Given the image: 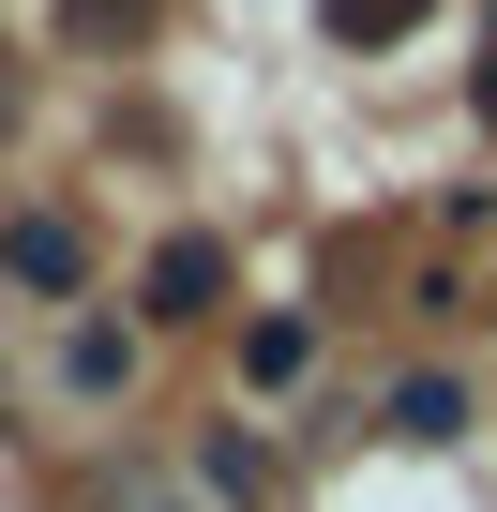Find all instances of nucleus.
<instances>
[{
	"mask_svg": "<svg viewBox=\"0 0 497 512\" xmlns=\"http://www.w3.org/2000/svg\"><path fill=\"white\" fill-rule=\"evenodd\" d=\"M136 317H151V332H196V317H226V241H211V226H166V241H151Z\"/></svg>",
	"mask_w": 497,
	"mask_h": 512,
	"instance_id": "obj_1",
	"label": "nucleus"
},
{
	"mask_svg": "<svg viewBox=\"0 0 497 512\" xmlns=\"http://www.w3.org/2000/svg\"><path fill=\"white\" fill-rule=\"evenodd\" d=\"M46 377H61V407H121L136 392V317H76Z\"/></svg>",
	"mask_w": 497,
	"mask_h": 512,
	"instance_id": "obj_2",
	"label": "nucleus"
},
{
	"mask_svg": "<svg viewBox=\"0 0 497 512\" xmlns=\"http://www.w3.org/2000/svg\"><path fill=\"white\" fill-rule=\"evenodd\" d=\"M377 437H407V452H452V437H467V377H452V362H407V377L377 392Z\"/></svg>",
	"mask_w": 497,
	"mask_h": 512,
	"instance_id": "obj_3",
	"label": "nucleus"
},
{
	"mask_svg": "<svg viewBox=\"0 0 497 512\" xmlns=\"http://www.w3.org/2000/svg\"><path fill=\"white\" fill-rule=\"evenodd\" d=\"M0 272L46 287V302H76V287H91V241H76L61 211H16V226H0Z\"/></svg>",
	"mask_w": 497,
	"mask_h": 512,
	"instance_id": "obj_4",
	"label": "nucleus"
},
{
	"mask_svg": "<svg viewBox=\"0 0 497 512\" xmlns=\"http://www.w3.org/2000/svg\"><path fill=\"white\" fill-rule=\"evenodd\" d=\"M196 497H211V512H257V497H272V437H257V422H196Z\"/></svg>",
	"mask_w": 497,
	"mask_h": 512,
	"instance_id": "obj_5",
	"label": "nucleus"
},
{
	"mask_svg": "<svg viewBox=\"0 0 497 512\" xmlns=\"http://www.w3.org/2000/svg\"><path fill=\"white\" fill-rule=\"evenodd\" d=\"M241 377H257V392H302L317 377V317H257V332H241Z\"/></svg>",
	"mask_w": 497,
	"mask_h": 512,
	"instance_id": "obj_6",
	"label": "nucleus"
},
{
	"mask_svg": "<svg viewBox=\"0 0 497 512\" xmlns=\"http://www.w3.org/2000/svg\"><path fill=\"white\" fill-rule=\"evenodd\" d=\"M422 16H437V0H317V31H332V46H407Z\"/></svg>",
	"mask_w": 497,
	"mask_h": 512,
	"instance_id": "obj_7",
	"label": "nucleus"
},
{
	"mask_svg": "<svg viewBox=\"0 0 497 512\" xmlns=\"http://www.w3.org/2000/svg\"><path fill=\"white\" fill-rule=\"evenodd\" d=\"M121 512H196V497L181 482H121Z\"/></svg>",
	"mask_w": 497,
	"mask_h": 512,
	"instance_id": "obj_8",
	"label": "nucleus"
},
{
	"mask_svg": "<svg viewBox=\"0 0 497 512\" xmlns=\"http://www.w3.org/2000/svg\"><path fill=\"white\" fill-rule=\"evenodd\" d=\"M467 91H482V121H497V16H482V76H467Z\"/></svg>",
	"mask_w": 497,
	"mask_h": 512,
	"instance_id": "obj_9",
	"label": "nucleus"
}]
</instances>
